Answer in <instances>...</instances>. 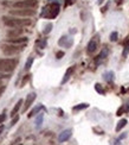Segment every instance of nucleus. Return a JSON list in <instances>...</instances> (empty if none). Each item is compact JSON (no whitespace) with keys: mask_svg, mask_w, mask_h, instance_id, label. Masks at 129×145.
I'll return each instance as SVG.
<instances>
[{"mask_svg":"<svg viewBox=\"0 0 129 145\" xmlns=\"http://www.w3.org/2000/svg\"><path fill=\"white\" fill-rule=\"evenodd\" d=\"M4 24L8 28H23V26H29L31 25V19H20V18H15V17H8L5 16L2 17Z\"/></svg>","mask_w":129,"mask_h":145,"instance_id":"nucleus-1","label":"nucleus"},{"mask_svg":"<svg viewBox=\"0 0 129 145\" xmlns=\"http://www.w3.org/2000/svg\"><path fill=\"white\" fill-rule=\"evenodd\" d=\"M17 67V61L12 58H0V72H12Z\"/></svg>","mask_w":129,"mask_h":145,"instance_id":"nucleus-2","label":"nucleus"},{"mask_svg":"<svg viewBox=\"0 0 129 145\" xmlns=\"http://www.w3.org/2000/svg\"><path fill=\"white\" fill-rule=\"evenodd\" d=\"M59 13V5L57 2H52L47 7L44 8L43 11V16L46 18H55L57 14Z\"/></svg>","mask_w":129,"mask_h":145,"instance_id":"nucleus-3","label":"nucleus"},{"mask_svg":"<svg viewBox=\"0 0 129 145\" xmlns=\"http://www.w3.org/2000/svg\"><path fill=\"white\" fill-rule=\"evenodd\" d=\"M10 14L17 16V17H31L36 14V11L33 8H18V10L10 11Z\"/></svg>","mask_w":129,"mask_h":145,"instance_id":"nucleus-4","label":"nucleus"},{"mask_svg":"<svg viewBox=\"0 0 129 145\" xmlns=\"http://www.w3.org/2000/svg\"><path fill=\"white\" fill-rule=\"evenodd\" d=\"M37 6V0H18L13 4L15 8H34Z\"/></svg>","mask_w":129,"mask_h":145,"instance_id":"nucleus-5","label":"nucleus"},{"mask_svg":"<svg viewBox=\"0 0 129 145\" xmlns=\"http://www.w3.org/2000/svg\"><path fill=\"white\" fill-rule=\"evenodd\" d=\"M2 52L5 54V55H7V56H11V55H14V54H17L18 51H19V46H17V45H12V44H5V45H2Z\"/></svg>","mask_w":129,"mask_h":145,"instance_id":"nucleus-6","label":"nucleus"},{"mask_svg":"<svg viewBox=\"0 0 129 145\" xmlns=\"http://www.w3.org/2000/svg\"><path fill=\"white\" fill-rule=\"evenodd\" d=\"M98 48V40H97V37H94L89 43H88V46H87V51L89 54H94Z\"/></svg>","mask_w":129,"mask_h":145,"instance_id":"nucleus-7","label":"nucleus"},{"mask_svg":"<svg viewBox=\"0 0 129 145\" xmlns=\"http://www.w3.org/2000/svg\"><path fill=\"white\" fill-rule=\"evenodd\" d=\"M34 99H36V94H34V93H31V94L27 95V98H26V100H25V104H24V108H23L24 112H26V111L29 109V107L32 105V102L34 101Z\"/></svg>","mask_w":129,"mask_h":145,"instance_id":"nucleus-8","label":"nucleus"},{"mask_svg":"<svg viewBox=\"0 0 129 145\" xmlns=\"http://www.w3.org/2000/svg\"><path fill=\"white\" fill-rule=\"evenodd\" d=\"M23 33V29H19V28H14L12 30H10L7 32V36L10 38H17V37H20V35Z\"/></svg>","mask_w":129,"mask_h":145,"instance_id":"nucleus-9","label":"nucleus"},{"mask_svg":"<svg viewBox=\"0 0 129 145\" xmlns=\"http://www.w3.org/2000/svg\"><path fill=\"white\" fill-rule=\"evenodd\" d=\"M70 137H71V130H65V131H63V132L59 134V137H58V140L62 143V142H65V140H67Z\"/></svg>","mask_w":129,"mask_h":145,"instance_id":"nucleus-10","label":"nucleus"},{"mask_svg":"<svg viewBox=\"0 0 129 145\" xmlns=\"http://www.w3.org/2000/svg\"><path fill=\"white\" fill-rule=\"evenodd\" d=\"M27 40L26 37H17V38H10L8 42L11 44H18V43H25Z\"/></svg>","mask_w":129,"mask_h":145,"instance_id":"nucleus-11","label":"nucleus"},{"mask_svg":"<svg viewBox=\"0 0 129 145\" xmlns=\"http://www.w3.org/2000/svg\"><path fill=\"white\" fill-rule=\"evenodd\" d=\"M73 70H75V67H71L70 69H67V70H66V72H65V75H64V78L62 80V84L66 83V81L70 78V76H71V74L73 72Z\"/></svg>","mask_w":129,"mask_h":145,"instance_id":"nucleus-12","label":"nucleus"},{"mask_svg":"<svg viewBox=\"0 0 129 145\" xmlns=\"http://www.w3.org/2000/svg\"><path fill=\"white\" fill-rule=\"evenodd\" d=\"M23 105V100L20 99L17 104H15V106H14V108L12 109V112H11V117H15V114L18 113V111H19V108H20V106Z\"/></svg>","mask_w":129,"mask_h":145,"instance_id":"nucleus-13","label":"nucleus"},{"mask_svg":"<svg viewBox=\"0 0 129 145\" xmlns=\"http://www.w3.org/2000/svg\"><path fill=\"white\" fill-rule=\"evenodd\" d=\"M127 125V119H121L120 121H119V124H117V126H116V132H119V131H121L124 126Z\"/></svg>","mask_w":129,"mask_h":145,"instance_id":"nucleus-14","label":"nucleus"},{"mask_svg":"<svg viewBox=\"0 0 129 145\" xmlns=\"http://www.w3.org/2000/svg\"><path fill=\"white\" fill-rule=\"evenodd\" d=\"M40 109H41V106H38V107H36V108H33L32 111H31V112H30V113L27 114V117H29V118H31V117H33V115H34L36 113H38V112H39Z\"/></svg>","mask_w":129,"mask_h":145,"instance_id":"nucleus-15","label":"nucleus"},{"mask_svg":"<svg viewBox=\"0 0 129 145\" xmlns=\"http://www.w3.org/2000/svg\"><path fill=\"white\" fill-rule=\"evenodd\" d=\"M33 63V57H30L29 60H27V62H26V64H25V70H29L30 68H31V66H32Z\"/></svg>","mask_w":129,"mask_h":145,"instance_id":"nucleus-16","label":"nucleus"},{"mask_svg":"<svg viewBox=\"0 0 129 145\" xmlns=\"http://www.w3.org/2000/svg\"><path fill=\"white\" fill-rule=\"evenodd\" d=\"M113 76H114V74H113L111 72H107V74H104V78H105L107 81H109V82H110V81H113V78H114Z\"/></svg>","mask_w":129,"mask_h":145,"instance_id":"nucleus-17","label":"nucleus"},{"mask_svg":"<svg viewBox=\"0 0 129 145\" xmlns=\"http://www.w3.org/2000/svg\"><path fill=\"white\" fill-rule=\"evenodd\" d=\"M87 107H89V105H88V104H81V105H78V106L73 107V109H75V111H81V109L87 108Z\"/></svg>","mask_w":129,"mask_h":145,"instance_id":"nucleus-18","label":"nucleus"},{"mask_svg":"<svg viewBox=\"0 0 129 145\" xmlns=\"http://www.w3.org/2000/svg\"><path fill=\"white\" fill-rule=\"evenodd\" d=\"M107 55H108L107 49H103V50H102V52L99 54V56H98V57H99V60H104V58L107 57Z\"/></svg>","mask_w":129,"mask_h":145,"instance_id":"nucleus-19","label":"nucleus"},{"mask_svg":"<svg viewBox=\"0 0 129 145\" xmlns=\"http://www.w3.org/2000/svg\"><path fill=\"white\" fill-rule=\"evenodd\" d=\"M128 52H129V40L127 42V44L124 45V50H123V54H122L123 57H126V56L128 55Z\"/></svg>","mask_w":129,"mask_h":145,"instance_id":"nucleus-20","label":"nucleus"},{"mask_svg":"<svg viewBox=\"0 0 129 145\" xmlns=\"http://www.w3.org/2000/svg\"><path fill=\"white\" fill-rule=\"evenodd\" d=\"M117 36H119L117 32H113V33L110 35V40H111V42H116V40H117Z\"/></svg>","mask_w":129,"mask_h":145,"instance_id":"nucleus-21","label":"nucleus"},{"mask_svg":"<svg viewBox=\"0 0 129 145\" xmlns=\"http://www.w3.org/2000/svg\"><path fill=\"white\" fill-rule=\"evenodd\" d=\"M52 30V24H47L45 26V30H44V33H49L50 31Z\"/></svg>","mask_w":129,"mask_h":145,"instance_id":"nucleus-22","label":"nucleus"},{"mask_svg":"<svg viewBox=\"0 0 129 145\" xmlns=\"http://www.w3.org/2000/svg\"><path fill=\"white\" fill-rule=\"evenodd\" d=\"M43 123V114H40L38 118H37V121H36V124H37V126H40V124Z\"/></svg>","mask_w":129,"mask_h":145,"instance_id":"nucleus-23","label":"nucleus"},{"mask_svg":"<svg viewBox=\"0 0 129 145\" xmlns=\"http://www.w3.org/2000/svg\"><path fill=\"white\" fill-rule=\"evenodd\" d=\"M95 88H96V90L98 92V93H101V94H104V90L102 89V87H101V84H98L97 83L96 86H95Z\"/></svg>","mask_w":129,"mask_h":145,"instance_id":"nucleus-24","label":"nucleus"},{"mask_svg":"<svg viewBox=\"0 0 129 145\" xmlns=\"http://www.w3.org/2000/svg\"><path fill=\"white\" fill-rule=\"evenodd\" d=\"M19 120V117L18 115H15V117H13V119H12V121H11V126H13V125H15V123Z\"/></svg>","mask_w":129,"mask_h":145,"instance_id":"nucleus-25","label":"nucleus"},{"mask_svg":"<svg viewBox=\"0 0 129 145\" xmlns=\"http://www.w3.org/2000/svg\"><path fill=\"white\" fill-rule=\"evenodd\" d=\"M6 119V112H2V114L0 115V124H2Z\"/></svg>","mask_w":129,"mask_h":145,"instance_id":"nucleus-26","label":"nucleus"},{"mask_svg":"<svg viewBox=\"0 0 129 145\" xmlns=\"http://www.w3.org/2000/svg\"><path fill=\"white\" fill-rule=\"evenodd\" d=\"M56 56H57V58H58V60H61V58H62V57L64 56V52H63V51H58Z\"/></svg>","mask_w":129,"mask_h":145,"instance_id":"nucleus-27","label":"nucleus"},{"mask_svg":"<svg viewBox=\"0 0 129 145\" xmlns=\"http://www.w3.org/2000/svg\"><path fill=\"white\" fill-rule=\"evenodd\" d=\"M29 78H30V75H26V76H25V78H24V80H23V82H21V87H23V86H24L27 81H29Z\"/></svg>","mask_w":129,"mask_h":145,"instance_id":"nucleus-28","label":"nucleus"},{"mask_svg":"<svg viewBox=\"0 0 129 145\" xmlns=\"http://www.w3.org/2000/svg\"><path fill=\"white\" fill-rule=\"evenodd\" d=\"M4 90H5V87H1V88H0V95H1V93H2Z\"/></svg>","mask_w":129,"mask_h":145,"instance_id":"nucleus-29","label":"nucleus"},{"mask_svg":"<svg viewBox=\"0 0 129 145\" xmlns=\"http://www.w3.org/2000/svg\"><path fill=\"white\" fill-rule=\"evenodd\" d=\"M2 131H4V126H2V125H1V126H0V133H1V132H2Z\"/></svg>","mask_w":129,"mask_h":145,"instance_id":"nucleus-30","label":"nucleus"},{"mask_svg":"<svg viewBox=\"0 0 129 145\" xmlns=\"http://www.w3.org/2000/svg\"><path fill=\"white\" fill-rule=\"evenodd\" d=\"M102 1H103V0H98V2H99V4H101V2H102Z\"/></svg>","mask_w":129,"mask_h":145,"instance_id":"nucleus-31","label":"nucleus"},{"mask_svg":"<svg viewBox=\"0 0 129 145\" xmlns=\"http://www.w3.org/2000/svg\"><path fill=\"white\" fill-rule=\"evenodd\" d=\"M0 84H1V78H0Z\"/></svg>","mask_w":129,"mask_h":145,"instance_id":"nucleus-32","label":"nucleus"}]
</instances>
